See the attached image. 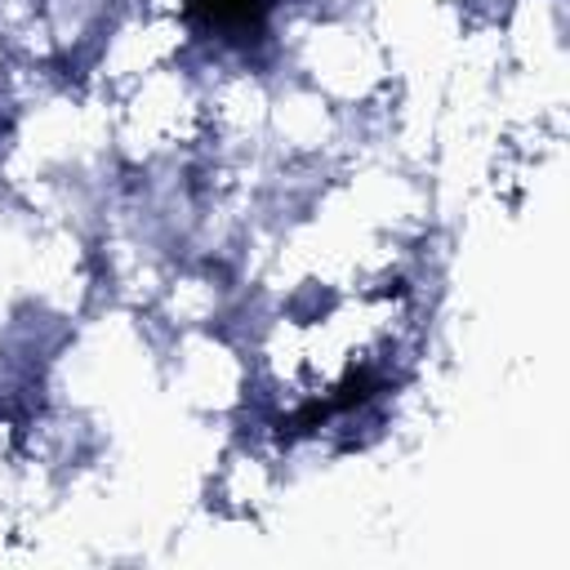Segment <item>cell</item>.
I'll list each match as a JSON object with an SVG mask.
<instances>
[{"mask_svg": "<svg viewBox=\"0 0 570 570\" xmlns=\"http://www.w3.org/2000/svg\"><path fill=\"white\" fill-rule=\"evenodd\" d=\"M191 9H196L209 27L245 36V31H254V27L263 22L267 0H191Z\"/></svg>", "mask_w": 570, "mask_h": 570, "instance_id": "1", "label": "cell"}]
</instances>
